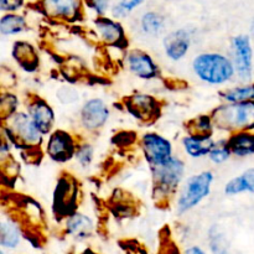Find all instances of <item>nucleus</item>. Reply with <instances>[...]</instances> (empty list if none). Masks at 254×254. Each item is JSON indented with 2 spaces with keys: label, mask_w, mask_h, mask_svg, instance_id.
<instances>
[{
  "label": "nucleus",
  "mask_w": 254,
  "mask_h": 254,
  "mask_svg": "<svg viewBox=\"0 0 254 254\" xmlns=\"http://www.w3.org/2000/svg\"><path fill=\"white\" fill-rule=\"evenodd\" d=\"M27 109H29V116L31 117L37 129L41 133H49L55 119L54 112L50 108L49 104L42 99L34 98L30 102Z\"/></svg>",
  "instance_id": "obj_13"
},
{
  "label": "nucleus",
  "mask_w": 254,
  "mask_h": 254,
  "mask_svg": "<svg viewBox=\"0 0 254 254\" xmlns=\"http://www.w3.org/2000/svg\"><path fill=\"white\" fill-rule=\"evenodd\" d=\"M141 25H143V30L146 34L156 35L163 29L164 21L163 17L156 12H146L141 20Z\"/></svg>",
  "instance_id": "obj_26"
},
{
  "label": "nucleus",
  "mask_w": 254,
  "mask_h": 254,
  "mask_svg": "<svg viewBox=\"0 0 254 254\" xmlns=\"http://www.w3.org/2000/svg\"><path fill=\"white\" fill-rule=\"evenodd\" d=\"M231 155L230 146L227 143H220L218 145H213L212 150L210 151V158L213 163L221 164L225 163Z\"/></svg>",
  "instance_id": "obj_28"
},
{
  "label": "nucleus",
  "mask_w": 254,
  "mask_h": 254,
  "mask_svg": "<svg viewBox=\"0 0 254 254\" xmlns=\"http://www.w3.org/2000/svg\"><path fill=\"white\" fill-rule=\"evenodd\" d=\"M126 104L128 111L133 114L135 118L141 121H150L156 118L160 113L159 103L156 99L146 94H136L126 99Z\"/></svg>",
  "instance_id": "obj_9"
},
{
  "label": "nucleus",
  "mask_w": 254,
  "mask_h": 254,
  "mask_svg": "<svg viewBox=\"0 0 254 254\" xmlns=\"http://www.w3.org/2000/svg\"><path fill=\"white\" fill-rule=\"evenodd\" d=\"M22 6V0H0L2 11H14Z\"/></svg>",
  "instance_id": "obj_33"
},
{
  "label": "nucleus",
  "mask_w": 254,
  "mask_h": 254,
  "mask_svg": "<svg viewBox=\"0 0 254 254\" xmlns=\"http://www.w3.org/2000/svg\"><path fill=\"white\" fill-rule=\"evenodd\" d=\"M82 254H96V253H94L93 251H91V250H87L86 252H83Z\"/></svg>",
  "instance_id": "obj_35"
},
{
  "label": "nucleus",
  "mask_w": 254,
  "mask_h": 254,
  "mask_svg": "<svg viewBox=\"0 0 254 254\" xmlns=\"http://www.w3.org/2000/svg\"><path fill=\"white\" fill-rule=\"evenodd\" d=\"M81 117L83 126L94 130L104 126L109 117V111L101 99H92L84 104Z\"/></svg>",
  "instance_id": "obj_12"
},
{
  "label": "nucleus",
  "mask_w": 254,
  "mask_h": 254,
  "mask_svg": "<svg viewBox=\"0 0 254 254\" xmlns=\"http://www.w3.org/2000/svg\"><path fill=\"white\" fill-rule=\"evenodd\" d=\"M77 192V184L71 175L61 178L55 191V212L59 216L72 215L76 208Z\"/></svg>",
  "instance_id": "obj_6"
},
{
  "label": "nucleus",
  "mask_w": 254,
  "mask_h": 254,
  "mask_svg": "<svg viewBox=\"0 0 254 254\" xmlns=\"http://www.w3.org/2000/svg\"><path fill=\"white\" fill-rule=\"evenodd\" d=\"M159 254H180L175 243L169 237H161Z\"/></svg>",
  "instance_id": "obj_31"
},
{
  "label": "nucleus",
  "mask_w": 254,
  "mask_h": 254,
  "mask_svg": "<svg viewBox=\"0 0 254 254\" xmlns=\"http://www.w3.org/2000/svg\"><path fill=\"white\" fill-rule=\"evenodd\" d=\"M211 247L215 254H226L227 253V242L222 235L216 233L211 235Z\"/></svg>",
  "instance_id": "obj_30"
},
{
  "label": "nucleus",
  "mask_w": 254,
  "mask_h": 254,
  "mask_svg": "<svg viewBox=\"0 0 254 254\" xmlns=\"http://www.w3.org/2000/svg\"><path fill=\"white\" fill-rule=\"evenodd\" d=\"M193 69L202 81L212 84L225 83L235 73L232 62L218 54H203L197 56L193 61Z\"/></svg>",
  "instance_id": "obj_2"
},
{
  "label": "nucleus",
  "mask_w": 254,
  "mask_h": 254,
  "mask_svg": "<svg viewBox=\"0 0 254 254\" xmlns=\"http://www.w3.org/2000/svg\"><path fill=\"white\" fill-rule=\"evenodd\" d=\"M0 242L4 247H15L19 243L20 235L19 230L16 226H14L10 222H2L1 223V231H0Z\"/></svg>",
  "instance_id": "obj_25"
},
{
  "label": "nucleus",
  "mask_w": 254,
  "mask_h": 254,
  "mask_svg": "<svg viewBox=\"0 0 254 254\" xmlns=\"http://www.w3.org/2000/svg\"><path fill=\"white\" fill-rule=\"evenodd\" d=\"M166 55L171 60L183 59L190 47V37L184 30H178L169 35L164 41Z\"/></svg>",
  "instance_id": "obj_16"
},
{
  "label": "nucleus",
  "mask_w": 254,
  "mask_h": 254,
  "mask_svg": "<svg viewBox=\"0 0 254 254\" xmlns=\"http://www.w3.org/2000/svg\"><path fill=\"white\" fill-rule=\"evenodd\" d=\"M212 118L210 117H196L188 124L189 135L195 138H210L212 134Z\"/></svg>",
  "instance_id": "obj_22"
},
{
  "label": "nucleus",
  "mask_w": 254,
  "mask_h": 254,
  "mask_svg": "<svg viewBox=\"0 0 254 254\" xmlns=\"http://www.w3.org/2000/svg\"><path fill=\"white\" fill-rule=\"evenodd\" d=\"M212 122L225 130L250 131L254 129V101L222 106L212 113Z\"/></svg>",
  "instance_id": "obj_1"
},
{
  "label": "nucleus",
  "mask_w": 254,
  "mask_h": 254,
  "mask_svg": "<svg viewBox=\"0 0 254 254\" xmlns=\"http://www.w3.org/2000/svg\"><path fill=\"white\" fill-rule=\"evenodd\" d=\"M235 67L243 81L251 79L253 73V49L247 35H238L233 39Z\"/></svg>",
  "instance_id": "obj_7"
},
{
  "label": "nucleus",
  "mask_w": 254,
  "mask_h": 254,
  "mask_svg": "<svg viewBox=\"0 0 254 254\" xmlns=\"http://www.w3.org/2000/svg\"><path fill=\"white\" fill-rule=\"evenodd\" d=\"M46 15L64 20H74L81 10V0H42Z\"/></svg>",
  "instance_id": "obj_11"
},
{
  "label": "nucleus",
  "mask_w": 254,
  "mask_h": 254,
  "mask_svg": "<svg viewBox=\"0 0 254 254\" xmlns=\"http://www.w3.org/2000/svg\"><path fill=\"white\" fill-rule=\"evenodd\" d=\"M186 254H205V253H203L200 248L192 247V248H190V250L186 251Z\"/></svg>",
  "instance_id": "obj_34"
},
{
  "label": "nucleus",
  "mask_w": 254,
  "mask_h": 254,
  "mask_svg": "<svg viewBox=\"0 0 254 254\" xmlns=\"http://www.w3.org/2000/svg\"><path fill=\"white\" fill-rule=\"evenodd\" d=\"M26 26V22L22 16L15 14H7L0 20V31L2 35H14L21 32Z\"/></svg>",
  "instance_id": "obj_23"
},
{
  "label": "nucleus",
  "mask_w": 254,
  "mask_h": 254,
  "mask_svg": "<svg viewBox=\"0 0 254 254\" xmlns=\"http://www.w3.org/2000/svg\"><path fill=\"white\" fill-rule=\"evenodd\" d=\"M15 109H16V98L11 94H4L0 101V114L4 121L12 117Z\"/></svg>",
  "instance_id": "obj_27"
},
{
  "label": "nucleus",
  "mask_w": 254,
  "mask_h": 254,
  "mask_svg": "<svg viewBox=\"0 0 254 254\" xmlns=\"http://www.w3.org/2000/svg\"><path fill=\"white\" fill-rule=\"evenodd\" d=\"M7 134L14 143L25 148H32L41 144V131L35 126L31 117L24 113L10 117Z\"/></svg>",
  "instance_id": "obj_3"
},
{
  "label": "nucleus",
  "mask_w": 254,
  "mask_h": 254,
  "mask_svg": "<svg viewBox=\"0 0 254 254\" xmlns=\"http://www.w3.org/2000/svg\"><path fill=\"white\" fill-rule=\"evenodd\" d=\"M96 29L102 40L107 44L113 46H121L122 44L126 45L124 31L118 22H114L113 20L106 17H99L96 20Z\"/></svg>",
  "instance_id": "obj_15"
},
{
  "label": "nucleus",
  "mask_w": 254,
  "mask_h": 254,
  "mask_svg": "<svg viewBox=\"0 0 254 254\" xmlns=\"http://www.w3.org/2000/svg\"><path fill=\"white\" fill-rule=\"evenodd\" d=\"M47 153L56 161H67L74 154V141L68 133L57 130L50 136L47 144Z\"/></svg>",
  "instance_id": "obj_10"
},
{
  "label": "nucleus",
  "mask_w": 254,
  "mask_h": 254,
  "mask_svg": "<svg viewBox=\"0 0 254 254\" xmlns=\"http://www.w3.org/2000/svg\"><path fill=\"white\" fill-rule=\"evenodd\" d=\"M92 228V221L83 215H71L67 222V232L76 238L88 237Z\"/></svg>",
  "instance_id": "obj_21"
},
{
  "label": "nucleus",
  "mask_w": 254,
  "mask_h": 254,
  "mask_svg": "<svg viewBox=\"0 0 254 254\" xmlns=\"http://www.w3.org/2000/svg\"><path fill=\"white\" fill-rule=\"evenodd\" d=\"M143 149L151 165H156L171 158V144L158 134H146L143 138Z\"/></svg>",
  "instance_id": "obj_8"
},
{
  "label": "nucleus",
  "mask_w": 254,
  "mask_h": 254,
  "mask_svg": "<svg viewBox=\"0 0 254 254\" xmlns=\"http://www.w3.org/2000/svg\"><path fill=\"white\" fill-rule=\"evenodd\" d=\"M231 153L245 158L254 155V134L250 131H238L227 141Z\"/></svg>",
  "instance_id": "obj_18"
},
{
  "label": "nucleus",
  "mask_w": 254,
  "mask_h": 254,
  "mask_svg": "<svg viewBox=\"0 0 254 254\" xmlns=\"http://www.w3.org/2000/svg\"><path fill=\"white\" fill-rule=\"evenodd\" d=\"M213 141L210 138H195V136H186L184 139V146L189 155L192 158H201V156L210 154L213 148Z\"/></svg>",
  "instance_id": "obj_20"
},
{
  "label": "nucleus",
  "mask_w": 254,
  "mask_h": 254,
  "mask_svg": "<svg viewBox=\"0 0 254 254\" xmlns=\"http://www.w3.org/2000/svg\"><path fill=\"white\" fill-rule=\"evenodd\" d=\"M246 191L254 193V169H250L241 176L231 180L225 189L227 195H237Z\"/></svg>",
  "instance_id": "obj_19"
},
{
  "label": "nucleus",
  "mask_w": 254,
  "mask_h": 254,
  "mask_svg": "<svg viewBox=\"0 0 254 254\" xmlns=\"http://www.w3.org/2000/svg\"><path fill=\"white\" fill-rule=\"evenodd\" d=\"M128 64L131 71L140 78L150 79L158 74V68L151 57L143 51H131L128 55Z\"/></svg>",
  "instance_id": "obj_14"
},
{
  "label": "nucleus",
  "mask_w": 254,
  "mask_h": 254,
  "mask_svg": "<svg viewBox=\"0 0 254 254\" xmlns=\"http://www.w3.org/2000/svg\"><path fill=\"white\" fill-rule=\"evenodd\" d=\"M155 189L159 193H170L176 189L184 175V164L178 159L170 158L166 161L153 165Z\"/></svg>",
  "instance_id": "obj_5"
},
{
  "label": "nucleus",
  "mask_w": 254,
  "mask_h": 254,
  "mask_svg": "<svg viewBox=\"0 0 254 254\" xmlns=\"http://www.w3.org/2000/svg\"><path fill=\"white\" fill-rule=\"evenodd\" d=\"M92 156H93V150L89 145H83L79 148L78 153H77V159L79 163L83 166H87L92 161Z\"/></svg>",
  "instance_id": "obj_32"
},
{
  "label": "nucleus",
  "mask_w": 254,
  "mask_h": 254,
  "mask_svg": "<svg viewBox=\"0 0 254 254\" xmlns=\"http://www.w3.org/2000/svg\"><path fill=\"white\" fill-rule=\"evenodd\" d=\"M213 175L210 171H205V173H201L189 179L183 192H181L180 198H179V211L185 212V211L195 207L198 202H201L210 193Z\"/></svg>",
  "instance_id": "obj_4"
},
{
  "label": "nucleus",
  "mask_w": 254,
  "mask_h": 254,
  "mask_svg": "<svg viewBox=\"0 0 254 254\" xmlns=\"http://www.w3.org/2000/svg\"><path fill=\"white\" fill-rule=\"evenodd\" d=\"M141 2H143V0H119L118 4L113 9V14L116 16H126L128 12L135 9Z\"/></svg>",
  "instance_id": "obj_29"
},
{
  "label": "nucleus",
  "mask_w": 254,
  "mask_h": 254,
  "mask_svg": "<svg viewBox=\"0 0 254 254\" xmlns=\"http://www.w3.org/2000/svg\"><path fill=\"white\" fill-rule=\"evenodd\" d=\"M222 96L223 98L227 99L228 102H232V103L254 101V83L227 89V91L222 92Z\"/></svg>",
  "instance_id": "obj_24"
},
{
  "label": "nucleus",
  "mask_w": 254,
  "mask_h": 254,
  "mask_svg": "<svg viewBox=\"0 0 254 254\" xmlns=\"http://www.w3.org/2000/svg\"><path fill=\"white\" fill-rule=\"evenodd\" d=\"M12 56L15 61L26 71H35L39 67V57H37L36 51L27 42H16L12 49Z\"/></svg>",
  "instance_id": "obj_17"
}]
</instances>
